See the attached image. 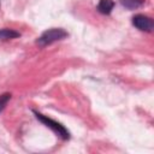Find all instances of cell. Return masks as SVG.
Instances as JSON below:
<instances>
[{
    "label": "cell",
    "mask_w": 154,
    "mask_h": 154,
    "mask_svg": "<svg viewBox=\"0 0 154 154\" xmlns=\"http://www.w3.org/2000/svg\"><path fill=\"white\" fill-rule=\"evenodd\" d=\"M32 113L35 114V117L42 123V124H45L47 128H49V129H52L61 140H64V141H66V140H69L70 138V132L67 131V129L64 126V125H61L60 123H58V122H55V120H53L52 118H48L47 116H43L42 113H40V112H37V111H35V109H32Z\"/></svg>",
    "instance_id": "cell-1"
},
{
    "label": "cell",
    "mask_w": 154,
    "mask_h": 154,
    "mask_svg": "<svg viewBox=\"0 0 154 154\" xmlns=\"http://www.w3.org/2000/svg\"><path fill=\"white\" fill-rule=\"evenodd\" d=\"M66 36H67V32L61 28L48 29V30L43 31L41 34V36L36 40V45H38L40 47H45V46H48L55 41H60V40L65 38Z\"/></svg>",
    "instance_id": "cell-2"
},
{
    "label": "cell",
    "mask_w": 154,
    "mask_h": 154,
    "mask_svg": "<svg viewBox=\"0 0 154 154\" xmlns=\"http://www.w3.org/2000/svg\"><path fill=\"white\" fill-rule=\"evenodd\" d=\"M132 24H134L135 28H137L141 31L150 32L154 29V22H153V19L150 17L144 16V14H141V13L135 14L132 17Z\"/></svg>",
    "instance_id": "cell-3"
},
{
    "label": "cell",
    "mask_w": 154,
    "mask_h": 154,
    "mask_svg": "<svg viewBox=\"0 0 154 154\" xmlns=\"http://www.w3.org/2000/svg\"><path fill=\"white\" fill-rule=\"evenodd\" d=\"M114 7L113 0H100L97 4V11L102 14H109Z\"/></svg>",
    "instance_id": "cell-4"
},
{
    "label": "cell",
    "mask_w": 154,
    "mask_h": 154,
    "mask_svg": "<svg viewBox=\"0 0 154 154\" xmlns=\"http://www.w3.org/2000/svg\"><path fill=\"white\" fill-rule=\"evenodd\" d=\"M20 34L13 29H8V28H4L0 29V41H6V40H12V38H17L19 37Z\"/></svg>",
    "instance_id": "cell-5"
},
{
    "label": "cell",
    "mask_w": 154,
    "mask_h": 154,
    "mask_svg": "<svg viewBox=\"0 0 154 154\" xmlns=\"http://www.w3.org/2000/svg\"><path fill=\"white\" fill-rule=\"evenodd\" d=\"M120 4L128 10H136L144 5V0H120Z\"/></svg>",
    "instance_id": "cell-6"
},
{
    "label": "cell",
    "mask_w": 154,
    "mask_h": 154,
    "mask_svg": "<svg viewBox=\"0 0 154 154\" xmlns=\"http://www.w3.org/2000/svg\"><path fill=\"white\" fill-rule=\"evenodd\" d=\"M11 100V94L10 93H4L0 95V113L4 111V108L6 107L7 102Z\"/></svg>",
    "instance_id": "cell-7"
}]
</instances>
